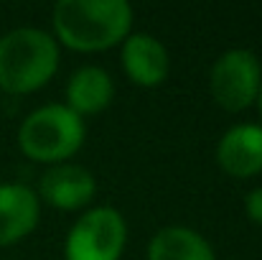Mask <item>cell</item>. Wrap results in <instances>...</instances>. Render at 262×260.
<instances>
[{"mask_svg": "<svg viewBox=\"0 0 262 260\" xmlns=\"http://www.w3.org/2000/svg\"><path fill=\"white\" fill-rule=\"evenodd\" d=\"M133 26L127 0H59L54 5L56 36L77 51H102L125 41Z\"/></svg>", "mask_w": 262, "mask_h": 260, "instance_id": "1", "label": "cell"}, {"mask_svg": "<svg viewBox=\"0 0 262 260\" xmlns=\"http://www.w3.org/2000/svg\"><path fill=\"white\" fill-rule=\"evenodd\" d=\"M245 209H247V217L255 222V225H262V186H255L247 191L245 196Z\"/></svg>", "mask_w": 262, "mask_h": 260, "instance_id": "12", "label": "cell"}, {"mask_svg": "<svg viewBox=\"0 0 262 260\" xmlns=\"http://www.w3.org/2000/svg\"><path fill=\"white\" fill-rule=\"evenodd\" d=\"M209 87L214 99L224 110H245L257 99L262 87L260 59L250 49H229L224 51L209 74Z\"/></svg>", "mask_w": 262, "mask_h": 260, "instance_id": "5", "label": "cell"}, {"mask_svg": "<svg viewBox=\"0 0 262 260\" xmlns=\"http://www.w3.org/2000/svg\"><path fill=\"white\" fill-rule=\"evenodd\" d=\"M122 67L135 85L156 87L168 77L171 62L166 46L156 36L135 31L127 33V38L122 41Z\"/></svg>", "mask_w": 262, "mask_h": 260, "instance_id": "8", "label": "cell"}, {"mask_svg": "<svg viewBox=\"0 0 262 260\" xmlns=\"http://www.w3.org/2000/svg\"><path fill=\"white\" fill-rule=\"evenodd\" d=\"M41 214L38 194L26 184H0V248L26 237Z\"/></svg>", "mask_w": 262, "mask_h": 260, "instance_id": "9", "label": "cell"}, {"mask_svg": "<svg viewBox=\"0 0 262 260\" xmlns=\"http://www.w3.org/2000/svg\"><path fill=\"white\" fill-rule=\"evenodd\" d=\"M18 143L28 158L36 161H64L77 153L84 143V120L64 102H51L20 123Z\"/></svg>", "mask_w": 262, "mask_h": 260, "instance_id": "3", "label": "cell"}, {"mask_svg": "<svg viewBox=\"0 0 262 260\" xmlns=\"http://www.w3.org/2000/svg\"><path fill=\"white\" fill-rule=\"evenodd\" d=\"M148 260H216V255L206 237L196 230L168 225L153 235L148 245Z\"/></svg>", "mask_w": 262, "mask_h": 260, "instance_id": "11", "label": "cell"}, {"mask_svg": "<svg viewBox=\"0 0 262 260\" xmlns=\"http://www.w3.org/2000/svg\"><path fill=\"white\" fill-rule=\"evenodd\" d=\"M59 67V44L41 28H13L0 36V87L13 94L43 87Z\"/></svg>", "mask_w": 262, "mask_h": 260, "instance_id": "2", "label": "cell"}, {"mask_svg": "<svg viewBox=\"0 0 262 260\" xmlns=\"http://www.w3.org/2000/svg\"><path fill=\"white\" fill-rule=\"evenodd\" d=\"M127 240L125 217L112 207L87 209L67 235V260H117Z\"/></svg>", "mask_w": 262, "mask_h": 260, "instance_id": "4", "label": "cell"}, {"mask_svg": "<svg viewBox=\"0 0 262 260\" xmlns=\"http://www.w3.org/2000/svg\"><path fill=\"white\" fill-rule=\"evenodd\" d=\"M41 196L59 209H79L97 194V181L92 171L79 164H54L41 173Z\"/></svg>", "mask_w": 262, "mask_h": 260, "instance_id": "6", "label": "cell"}, {"mask_svg": "<svg viewBox=\"0 0 262 260\" xmlns=\"http://www.w3.org/2000/svg\"><path fill=\"white\" fill-rule=\"evenodd\" d=\"M216 161L227 173L239 178L262 171V125H232L216 143Z\"/></svg>", "mask_w": 262, "mask_h": 260, "instance_id": "7", "label": "cell"}, {"mask_svg": "<svg viewBox=\"0 0 262 260\" xmlns=\"http://www.w3.org/2000/svg\"><path fill=\"white\" fill-rule=\"evenodd\" d=\"M257 110H260V120H262V87H260V92H257Z\"/></svg>", "mask_w": 262, "mask_h": 260, "instance_id": "13", "label": "cell"}, {"mask_svg": "<svg viewBox=\"0 0 262 260\" xmlns=\"http://www.w3.org/2000/svg\"><path fill=\"white\" fill-rule=\"evenodd\" d=\"M115 85L112 77L102 69V67H79L69 82H67V107H72L77 115H89V112H99L112 102Z\"/></svg>", "mask_w": 262, "mask_h": 260, "instance_id": "10", "label": "cell"}]
</instances>
